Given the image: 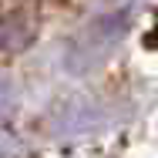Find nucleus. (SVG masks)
<instances>
[{"instance_id":"f257e3e1","label":"nucleus","mask_w":158,"mask_h":158,"mask_svg":"<svg viewBox=\"0 0 158 158\" xmlns=\"http://www.w3.org/2000/svg\"><path fill=\"white\" fill-rule=\"evenodd\" d=\"M128 20H131V7H125V10H111V14H104V17L91 20V24L84 27V34H81L77 47L71 51V61L81 54V57H84V61H81V67L94 64L101 51H108L111 44H118V40L125 37Z\"/></svg>"},{"instance_id":"f03ea898","label":"nucleus","mask_w":158,"mask_h":158,"mask_svg":"<svg viewBox=\"0 0 158 158\" xmlns=\"http://www.w3.org/2000/svg\"><path fill=\"white\" fill-rule=\"evenodd\" d=\"M10 91H14V84H10V77L7 74H0V108L10 101Z\"/></svg>"}]
</instances>
